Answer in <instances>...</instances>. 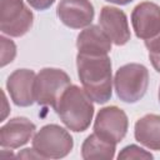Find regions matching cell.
Listing matches in <instances>:
<instances>
[{
  "instance_id": "12",
  "label": "cell",
  "mask_w": 160,
  "mask_h": 160,
  "mask_svg": "<svg viewBox=\"0 0 160 160\" xmlns=\"http://www.w3.org/2000/svg\"><path fill=\"white\" fill-rule=\"evenodd\" d=\"M35 130V124L28 118H12L0 128V146L2 149H18L24 146L30 141Z\"/></svg>"
},
{
  "instance_id": "4",
  "label": "cell",
  "mask_w": 160,
  "mask_h": 160,
  "mask_svg": "<svg viewBox=\"0 0 160 160\" xmlns=\"http://www.w3.org/2000/svg\"><path fill=\"white\" fill-rule=\"evenodd\" d=\"M74 148L70 132L58 124L42 126L32 138V149L42 159H62Z\"/></svg>"
},
{
  "instance_id": "16",
  "label": "cell",
  "mask_w": 160,
  "mask_h": 160,
  "mask_svg": "<svg viewBox=\"0 0 160 160\" xmlns=\"http://www.w3.org/2000/svg\"><path fill=\"white\" fill-rule=\"evenodd\" d=\"M118 159L119 160H131V159H140V160H150V159H154V155L149 151H146L145 149L138 146V145H128L125 148L121 149V151L119 152L118 155Z\"/></svg>"
},
{
  "instance_id": "22",
  "label": "cell",
  "mask_w": 160,
  "mask_h": 160,
  "mask_svg": "<svg viewBox=\"0 0 160 160\" xmlns=\"http://www.w3.org/2000/svg\"><path fill=\"white\" fill-rule=\"evenodd\" d=\"M158 98H159V102H160V88H159V94H158Z\"/></svg>"
},
{
  "instance_id": "10",
  "label": "cell",
  "mask_w": 160,
  "mask_h": 160,
  "mask_svg": "<svg viewBox=\"0 0 160 160\" xmlns=\"http://www.w3.org/2000/svg\"><path fill=\"white\" fill-rule=\"evenodd\" d=\"M36 74L31 69H16L6 80V89L16 106L28 108L35 102L34 82Z\"/></svg>"
},
{
  "instance_id": "3",
  "label": "cell",
  "mask_w": 160,
  "mask_h": 160,
  "mask_svg": "<svg viewBox=\"0 0 160 160\" xmlns=\"http://www.w3.org/2000/svg\"><path fill=\"white\" fill-rule=\"evenodd\" d=\"M114 86L121 101L135 104L146 94L149 86V70L142 64H125L116 70Z\"/></svg>"
},
{
  "instance_id": "21",
  "label": "cell",
  "mask_w": 160,
  "mask_h": 160,
  "mask_svg": "<svg viewBox=\"0 0 160 160\" xmlns=\"http://www.w3.org/2000/svg\"><path fill=\"white\" fill-rule=\"evenodd\" d=\"M105 1L111 2V4H116V5H128L134 0H105Z\"/></svg>"
},
{
  "instance_id": "6",
  "label": "cell",
  "mask_w": 160,
  "mask_h": 160,
  "mask_svg": "<svg viewBox=\"0 0 160 160\" xmlns=\"http://www.w3.org/2000/svg\"><path fill=\"white\" fill-rule=\"evenodd\" d=\"M34 14L22 0H0V30L2 34L20 38L32 26Z\"/></svg>"
},
{
  "instance_id": "5",
  "label": "cell",
  "mask_w": 160,
  "mask_h": 160,
  "mask_svg": "<svg viewBox=\"0 0 160 160\" xmlns=\"http://www.w3.org/2000/svg\"><path fill=\"white\" fill-rule=\"evenodd\" d=\"M71 85L70 76L61 69L44 68L35 78L34 96L35 102L42 106H55L64 90Z\"/></svg>"
},
{
  "instance_id": "19",
  "label": "cell",
  "mask_w": 160,
  "mask_h": 160,
  "mask_svg": "<svg viewBox=\"0 0 160 160\" xmlns=\"http://www.w3.org/2000/svg\"><path fill=\"white\" fill-rule=\"evenodd\" d=\"M26 1L32 9L39 10V11H44L49 9L55 2V0H26Z\"/></svg>"
},
{
  "instance_id": "15",
  "label": "cell",
  "mask_w": 160,
  "mask_h": 160,
  "mask_svg": "<svg viewBox=\"0 0 160 160\" xmlns=\"http://www.w3.org/2000/svg\"><path fill=\"white\" fill-rule=\"evenodd\" d=\"M116 144L101 139L95 132L90 134L81 145V158L84 160L91 159H106L115 158Z\"/></svg>"
},
{
  "instance_id": "17",
  "label": "cell",
  "mask_w": 160,
  "mask_h": 160,
  "mask_svg": "<svg viewBox=\"0 0 160 160\" xmlns=\"http://www.w3.org/2000/svg\"><path fill=\"white\" fill-rule=\"evenodd\" d=\"M145 46L149 51V59L152 68L160 74V34L152 39L145 40Z\"/></svg>"
},
{
  "instance_id": "13",
  "label": "cell",
  "mask_w": 160,
  "mask_h": 160,
  "mask_svg": "<svg viewBox=\"0 0 160 160\" xmlns=\"http://www.w3.org/2000/svg\"><path fill=\"white\" fill-rule=\"evenodd\" d=\"M111 40L98 25H89L80 31L76 39L79 54L108 55L111 51Z\"/></svg>"
},
{
  "instance_id": "2",
  "label": "cell",
  "mask_w": 160,
  "mask_h": 160,
  "mask_svg": "<svg viewBox=\"0 0 160 160\" xmlns=\"http://www.w3.org/2000/svg\"><path fill=\"white\" fill-rule=\"evenodd\" d=\"M61 122L71 131H85L94 116V104L84 89L69 85L54 106Z\"/></svg>"
},
{
  "instance_id": "11",
  "label": "cell",
  "mask_w": 160,
  "mask_h": 160,
  "mask_svg": "<svg viewBox=\"0 0 160 160\" xmlns=\"http://www.w3.org/2000/svg\"><path fill=\"white\" fill-rule=\"evenodd\" d=\"M99 25L118 46L125 45L130 40V29L126 14L114 6H104L99 15Z\"/></svg>"
},
{
  "instance_id": "18",
  "label": "cell",
  "mask_w": 160,
  "mask_h": 160,
  "mask_svg": "<svg viewBox=\"0 0 160 160\" xmlns=\"http://www.w3.org/2000/svg\"><path fill=\"white\" fill-rule=\"evenodd\" d=\"M0 44H1V68L10 64L15 56H16V45L12 40L5 38L4 35L0 36Z\"/></svg>"
},
{
  "instance_id": "20",
  "label": "cell",
  "mask_w": 160,
  "mask_h": 160,
  "mask_svg": "<svg viewBox=\"0 0 160 160\" xmlns=\"http://www.w3.org/2000/svg\"><path fill=\"white\" fill-rule=\"evenodd\" d=\"M18 158H35V159H42L34 149H24L21 152L18 154Z\"/></svg>"
},
{
  "instance_id": "7",
  "label": "cell",
  "mask_w": 160,
  "mask_h": 160,
  "mask_svg": "<svg viewBox=\"0 0 160 160\" xmlns=\"http://www.w3.org/2000/svg\"><path fill=\"white\" fill-rule=\"evenodd\" d=\"M128 128V115L115 105L100 109L94 121V132L101 139L114 144H119L125 138Z\"/></svg>"
},
{
  "instance_id": "8",
  "label": "cell",
  "mask_w": 160,
  "mask_h": 160,
  "mask_svg": "<svg viewBox=\"0 0 160 160\" xmlns=\"http://www.w3.org/2000/svg\"><path fill=\"white\" fill-rule=\"evenodd\" d=\"M132 30L136 38L149 40L160 34V6L144 1L138 4L131 12Z\"/></svg>"
},
{
  "instance_id": "1",
  "label": "cell",
  "mask_w": 160,
  "mask_h": 160,
  "mask_svg": "<svg viewBox=\"0 0 160 160\" xmlns=\"http://www.w3.org/2000/svg\"><path fill=\"white\" fill-rule=\"evenodd\" d=\"M78 76L82 89L89 98L98 102L105 104L112 95V74L111 60L109 55H76Z\"/></svg>"
},
{
  "instance_id": "14",
  "label": "cell",
  "mask_w": 160,
  "mask_h": 160,
  "mask_svg": "<svg viewBox=\"0 0 160 160\" xmlns=\"http://www.w3.org/2000/svg\"><path fill=\"white\" fill-rule=\"evenodd\" d=\"M134 136L145 148L160 151V115L146 114L138 119L134 126Z\"/></svg>"
},
{
  "instance_id": "9",
  "label": "cell",
  "mask_w": 160,
  "mask_h": 160,
  "mask_svg": "<svg viewBox=\"0 0 160 160\" xmlns=\"http://www.w3.org/2000/svg\"><path fill=\"white\" fill-rule=\"evenodd\" d=\"M59 20L70 29H84L91 25L95 10L90 0H60L56 8Z\"/></svg>"
}]
</instances>
